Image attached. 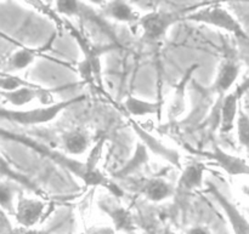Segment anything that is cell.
<instances>
[{
	"label": "cell",
	"instance_id": "obj_1",
	"mask_svg": "<svg viewBox=\"0 0 249 234\" xmlns=\"http://www.w3.org/2000/svg\"><path fill=\"white\" fill-rule=\"evenodd\" d=\"M0 137L7 141H12V142L21 143L24 147L29 148V150L41 154L43 157L48 158L51 162L56 163V164L60 165V167H65L66 170H68L70 172L74 174L75 176L79 177L80 180H83L87 186H104L105 188L108 189L113 196L123 197V191H122L117 184H114L113 182L109 181L106 176H104L102 172L88 171L87 167H85V163L78 162V160H74L73 158L67 157V155L57 152V150H51L49 146H45L44 143L33 140V138L28 137V136L26 135H22V134L11 133V131L4 130V129L0 128Z\"/></svg>",
	"mask_w": 249,
	"mask_h": 234
},
{
	"label": "cell",
	"instance_id": "obj_2",
	"mask_svg": "<svg viewBox=\"0 0 249 234\" xmlns=\"http://www.w3.org/2000/svg\"><path fill=\"white\" fill-rule=\"evenodd\" d=\"M85 100V95H78L70 100L57 102V103L48 104L46 107H39V108L28 109H7L0 107V119L1 120L10 121V123L19 124V125L33 126L48 124L55 120L61 112L66 111L74 104L80 103Z\"/></svg>",
	"mask_w": 249,
	"mask_h": 234
},
{
	"label": "cell",
	"instance_id": "obj_3",
	"mask_svg": "<svg viewBox=\"0 0 249 234\" xmlns=\"http://www.w3.org/2000/svg\"><path fill=\"white\" fill-rule=\"evenodd\" d=\"M63 27L70 31L71 35L77 41V44L80 48V51L83 53V61L78 65V72H79L82 79L85 83H89V84L96 83V84H99L100 87H102L101 61H100V57H101L102 53H106L107 51L113 50L114 45H92L89 39L85 38L82 32L78 31L71 23L65 22Z\"/></svg>",
	"mask_w": 249,
	"mask_h": 234
},
{
	"label": "cell",
	"instance_id": "obj_4",
	"mask_svg": "<svg viewBox=\"0 0 249 234\" xmlns=\"http://www.w3.org/2000/svg\"><path fill=\"white\" fill-rule=\"evenodd\" d=\"M185 19L224 29L229 33H232L238 39H243V40L248 39V34L242 24L225 7L216 2L202 5V6H195L194 10L187 12Z\"/></svg>",
	"mask_w": 249,
	"mask_h": 234
},
{
	"label": "cell",
	"instance_id": "obj_5",
	"mask_svg": "<svg viewBox=\"0 0 249 234\" xmlns=\"http://www.w3.org/2000/svg\"><path fill=\"white\" fill-rule=\"evenodd\" d=\"M195 7L182 10H156L139 17V24L142 31V39L147 43H155L163 39L174 24L185 19L187 12Z\"/></svg>",
	"mask_w": 249,
	"mask_h": 234
},
{
	"label": "cell",
	"instance_id": "obj_6",
	"mask_svg": "<svg viewBox=\"0 0 249 234\" xmlns=\"http://www.w3.org/2000/svg\"><path fill=\"white\" fill-rule=\"evenodd\" d=\"M53 90L44 89L39 85H32V86H21L17 89L10 90V91H1L0 90V97L6 102L11 103L15 107H22L24 104L31 103L34 100H39L41 103H50L51 92Z\"/></svg>",
	"mask_w": 249,
	"mask_h": 234
},
{
	"label": "cell",
	"instance_id": "obj_7",
	"mask_svg": "<svg viewBox=\"0 0 249 234\" xmlns=\"http://www.w3.org/2000/svg\"><path fill=\"white\" fill-rule=\"evenodd\" d=\"M247 82L243 83V85L238 86L235 91L230 94H225L223 96L220 103V130L221 133H230L235 126L236 118L238 114V102L241 97L247 91Z\"/></svg>",
	"mask_w": 249,
	"mask_h": 234
},
{
	"label": "cell",
	"instance_id": "obj_8",
	"mask_svg": "<svg viewBox=\"0 0 249 234\" xmlns=\"http://www.w3.org/2000/svg\"><path fill=\"white\" fill-rule=\"evenodd\" d=\"M202 154L208 159L213 160L219 167L228 172L231 176L236 175H248L249 167L247 160L236 155L229 154L225 150H221L218 145H214L213 148L208 152H203Z\"/></svg>",
	"mask_w": 249,
	"mask_h": 234
},
{
	"label": "cell",
	"instance_id": "obj_9",
	"mask_svg": "<svg viewBox=\"0 0 249 234\" xmlns=\"http://www.w3.org/2000/svg\"><path fill=\"white\" fill-rule=\"evenodd\" d=\"M44 210H45V203L36 199L24 198L22 194H19L17 204L15 205L14 215L19 225L29 228L39 222Z\"/></svg>",
	"mask_w": 249,
	"mask_h": 234
},
{
	"label": "cell",
	"instance_id": "obj_10",
	"mask_svg": "<svg viewBox=\"0 0 249 234\" xmlns=\"http://www.w3.org/2000/svg\"><path fill=\"white\" fill-rule=\"evenodd\" d=\"M139 191L143 197L151 201H162L170 198L174 194V187L165 180L160 177L143 179L138 184Z\"/></svg>",
	"mask_w": 249,
	"mask_h": 234
},
{
	"label": "cell",
	"instance_id": "obj_11",
	"mask_svg": "<svg viewBox=\"0 0 249 234\" xmlns=\"http://www.w3.org/2000/svg\"><path fill=\"white\" fill-rule=\"evenodd\" d=\"M240 74V67L237 63L232 60H225L219 66L218 74H216L215 82H214V90L219 96L223 97L228 94L230 87L235 84Z\"/></svg>",
	"mask_w": 249,
	"mask_h": 234
},
{
	"label": "cell",
	"instance_id": "obj_12",
	"mask_svg": "<svg viewBox=\"0 0 249 234\" xmlns=\"http://www.w3.org/2000/svg\"><path fill=\"white\" fill-rule=\"evenodd\" d=\"M131 125L135 129L136 133L139 134V136H140L141 141H142L143 145L146 146V148H151L153 153L163 157L165 160H168L169 163L174 164L177 167H180V155L177 150L165 147L164 145H162L160 141L156 140L155 137H152V136H151L150 134L146 133L145 130H142V129H141L138 124L134 123V121L131 123Z\"/></svg>",
	"mask_w": 249,
	"mask_h": 234
},
{
	"label": "cell",
	"instance_id": "obj_13",
	"mask_svg": "<svg viewBox=\"0 0 249 234\" xmlns=\"http://www.w3.org/2000/svg\"><path fill=\"white\" fill-rule=\"evenodd\" d=\"M104 5L105 16L117 22L131 23V22L138 21L140 17L136 10L125 0H112V1L105 2Z\"/></svg>",
	"mask_w": 249,
	"mask_h": 234
},
{
	"label": "cell",
	"instance_id": "obj_14",
	"mask_svg": "<svg viewBox=\"0 0 249 234\" xmlns=\"http://www.w3.org/2000/svg\"><path fill=\"white\" fill-rule=\"evenodd\" d=\"M53 41V39H51L48 45H44L43 48H22L19 50L15 51L10 56L9 60H7V68H9V70H22L28 67V66H31L38 56H40L44 51L49 50L48 48H50Z\"/></svg>",
	"mask_w": 249,
	"mask_h": 234
},
{
	"label": "cell",
	"instance_id": "obj_15",
	"mask_svg": "<svg viewBox=\"0 0 249 234\" xmlns=\"http://www.w3.org/2000/svg\"><path fill=\"white\" fill-rule=\"evenodd\" d=\"M0 176L6 177V179L10 180V181L26 187L28 191L33 192V193L38 194V196L40 197L45 196V194H44V191L41 188H39L38 184H34L32 180H29L26 175L16 171V170L10 165V163L5 159L4 155H2L1 153H0Z\"/></svg>",
	"mask_w": 249,
	"mask_h": 234
},
{
	"label": "cell",
	"instance_id": "obj_16",
	"mask_svg": "<svg viewBox=\"0 0 249 234\" xmlns=\"http://www.w3.org/2000/svg\"><path fill=\"white\" fill-rule=\"evenodd\" d=\"M204 167L203 164L201 163H191L187 165L184 170H182L181 177L179 180V189L181 191H194V189L199 188L203 184V175H204Z\"/></svg>",
	"mask_w": 249,
	"mask_h": 234
},
{
	"label": "cell",
	"instance_id": "obj_17",
	"mask_svg": "<svg viewBox=\"0 0 249 234\" xmlns=\"http://www.w3.org/2000/svg\"><path fill=\"white\" fill-rule=\"evenodd\" d=\"M124 107L131 116L143 117L152 116V114H157L158 116L162 111V102H150L145 101V100H140L135 96H128L124 101Z\"/></svg>",
	"mask_w": 249,
	"mask_h": 234
},
{
	"label": "cell",
	"instance_id": "obj_18",
	"mask_svg": "<svg viewBox=\"0 0 249 234\" xmlns=\"http://www.w3.org/2000/svg\"><path fill=\"white\" fill-rule=\"evenodd\" d=\"M63 147L71 155H80L89 147V137L80 130H72L62 137Z\"/></svg>",
	"mask_w": 249,
	"mask_h": 234
},
{
	"label": "cell",
	"instance_id": "obj_19",
	"mask_svg": "<svg viewBox=\"0 0 249 234\" xmlns=\"http://www.w3.org/2000/svg\"><path fill=\"white\" fill-rule=\"evenodd\" d=\"M212 192H213L216 201H218L219 203H220V205L225 209V213L226 215L229 216V220L231 221V225H232L233 231H235L236 233H247L249 230L247 221H246L245 218L237 213L235 206H233L231 203H229L228 199L224 198V197L221 196V193H219L213 186H212Z\"/></svg>",
	"mask_w": 249,
	"mask_h": 234
},
{
	"label": "cell",
	"instance_id": "obj_20",
	"mask_svg": "<svg viewBox=\"0 0 249 234\" xmlns=\"http://www.w3.org/2000/svg\"><path fill=\"white\" fill-rule=\"evenodd\" d=\"M148 160V153H147V148L143 143H138L136 146V150L135 153H134L133 158L122 167L119 171H117L114 174L116 177H124V176H128L129 174H131L133 171L138 170L139 167H142L145 163H147Z\"/></svg>",
	"mask_w": 249,
	"mask_h": 234
},
{
	"label": "cell",
	"instance_id": "obj_21",
	"mask_svg": "<svg viewBox=\"0 0 249 234\" xmlns=\"http://www.w3.org/2000/svg\"><path fill=\"white\" fill-rule=\"evenodd\" d=\"M106 213L108 214L109 217L113 221L116 226V231H124V232H131L134 230L133 217L130 213L121 206L116 208H105Z\"/></svg>",
	"mask_w": 249,
	"mask_h": 234
},
{
	"label": "cell",
	"instance_id": "obj_22",
	"mask_svg": "<svg viewBox=\"0 0 249 234\" xmlns=\"http://www.w3.org/2000/svg\"><path fill=\"white\" fill-rule=\"evenodd\" d=\"M22 1H23L27 6L32 7V9L36 10V12L44 15V16L48 17L49 19L55 22L56 26H57L58 28L63 27V24H65V21L61 19L60 15L55 11V9H53L50 5L46 4L44 0H22Z\"/></svg>",
	"mask_w": 249,
	"mask_h": 234
},
{
	"label": "cell",
	"instance_id": "obj_23",
	"mask_svg": "<svg viewBox=\"0 0 249 234\" xmlns=\"http://www.w3.org/2000/svg\"><path fill=\"white\" fill-rule=\"evenodd\" d=\"M16 187L10 182H0V208L9 214L15 211Z\"/></svg>",
	"mask_w": 249,
	"mask_h": 234
},
{
	"label": "cell",
	"instance_id": "obj_24",
	"mask_svg": "<svg viewBox=\"0 0 249 234\" xmlns=\"http://www.w3.org/2000/svg\"><path fill=\"white\" fill-rule=\"evenodd\" d=\"M55 11L60 16H80L83 4L79 0H55Z\"/></svg>",
	"mask_w": 249,
	"mask_h": 234
},
{
	"label": "cell",
	"instance_id": "obj_25",
	"mask_svg": "<svg viewBox=\"0 0 249 234\" xmlns=\"http://www.w3.org/2000/svg\"><path fill=\"white\" fill-rule=\"evenodd\" d=\"M32 85L36 84L21 79V78L16 77V75L0 73V90H1V91H10V90L17 89V87L32 86Z\"/></svg>",
	"mask_w": 249,
	"mask_h": 234
},
{
	"label": "cell",
	"instance_id": "obj_26",
	"mask_svg": "<svg viewBox=\"0 0 249 234\" xmlns=\"http://www.w3.org/2000/svg\"><path fill=\"white\" fill-rule=\"evenodd\" d=\"M240 117L237 120V130H238V141L243 147H248L249 140V121L247 113L240 109Z\"/></svg>",
	"mask_w": 249,
	"mask_h": 234
},
{
	"label": "cell",
	"instance_id": "obj_27",
	"mask_svg": "<svg viewBox=\"0 0 249 234\" xmlns=\"http://www.w3.org/2000/svg\"><path fill=\"white\" fill-rule=\"evenodd\" d=\"M14 232L11 223L6 216V211L0 208V233H11Z\"/></svg>",
	"mask_w": 249,
	"mask_h": 234
},
{
	"label": "cell",
	"instance_id": "obj_28",
	"mask_svg": "<svg viewBox=\"0 0 249 234\" xmlns=\"http://www.w3.org/2000/svg\"><path fill=\"white\" fill-rule=\"evenodd\" d=\"M209 231L207 230V228L204 227H199V226H197V227H194V228H190L189 231H187V233H208Z\"/></svg>",
	"mask_w": 249,
	"mask_h": 234
},
{
	"label": "cell",
	"instance_id": "obj_29",
	"mask_svg": "<svg viewBox=\"0 0 249 234\" xmlns=\"http://www.w3.org/2000/svg\"><path fill=\"white\" fill-rule=\"evenodd\" d=\"M87 1L91 5H104L106 0H87Z\"/></svg>",
	"mask_w": 249,
	"mask_h": 234
}]
</instances>
